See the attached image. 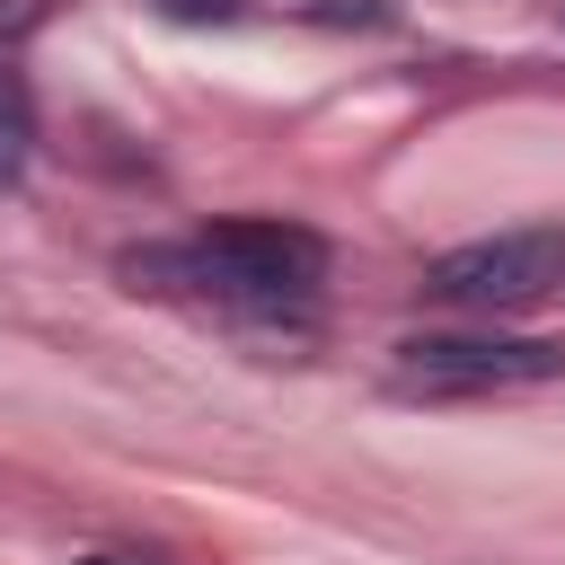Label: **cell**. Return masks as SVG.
I'll return each instance as SVG.
<instances>
[{
  "label": "cell",
  "mask_w": 565,
  "mask_h": 565,
  "mask_svg": "<svg viewBox=\"0 0 565 565\" xmlns=\"http://www.w3.org/2000/svg\"><path fill=\"white\" fill-rule=\"evenodd\" d=\"M79 565H124V556H79Z\"/></svg>",
  "instance_id": "obj_6"
},
{
  "label": "cell",
  "mask_w": 565,
  "mask_h": 565,
  "mask_svg": "<svg viewBox=\"0 0 565 565\" xmlns=\"http://www.w3.org/2000/svg\"><path fill=\"white\" fill-rule=\"evenodd\" d=\"M26 150H35V106H26V79H18V71H0V185H18Z\"/></svg>",
  "instance_id": "obj_4"
},
{
  "label": "cell",
  "mask_w": 565,
  "mask_h": 565,
  "mask_svg": "<svg viewBox=\"0 0 565 565\" xmlns=\"http://www.w3.org/2000/svg\"><path fill=\"white\" fill-rule=\"evenodd\" d=\"M124 282L159 291V300H194V309L238 318V327H274V318H300L318 300L327 238L300 221H212V230H185L168 247H132Z\"/></svg>",
  "instance_id": "obj_1"
},
{
  "label": "cell",
  "mask_w": 565,
  "mask_h": 565,
  "mask_svg": "<svg viewBox=\"0 0 565 565\" xmlns=\"http://www.w3.org/2000/svg\"><path fill=\"white\" fill-rule=\"evenodd\" d=\"M556 282H565V230H494V238H468V247L424 265V291L468 309V318L539 309Z\"/></svg>",
  "instance_id": "obj_3"
},
{
  "label": "cell",
  "mask_w": 565,
  "mask_h": 565,
  "mask_svg": "<svg viewBox=\"0 0 565 565\" xmlns=\"http://www.w3.org/2000/svg\"><path fill=\"white\" fill-rule=\"evenodd\" d=\"M150 9H168V18H194V26H230V18H247V0H150Z\"/></svg>",
  "instance_id": "obj_5"
},
{
  "label": "cell",
  "mask_w": 565,
  "mask_h": 565,
  "mask_svg": "<svg viewBox=\"0 0 565 565\" xmlns=\"http://www.w3.org/2000/svg\"><path fill=\"white\" fill-rule=\"evenodd\" d=\"M397 397H503L565 380V344L547 335H406L397 344Z\"/></svg>",
  "instance_id": "obj_2"
}]
</instances>
